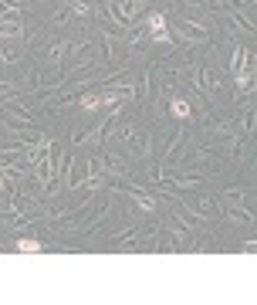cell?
Returning <instances> with one entry per match:
<instances>
[{
  "mask_svg": "<svg viewBox=\"0 0 257 305\" xmlns=\"http://www.w3.org/2000/svg\"><path fill=\"white\" fill-rule=\"evenodd\" d=\"M149 34H152L159 44H169V31H166V17H163V14H152V17H149Z\"/></svg>",
  "mask_w": 257,
  "mask_h": 305,
  "instance_id": "cell-1",
  "label": "cell"
},
{
  "mask_svg": "<svg viewBox=\"0 0 257 305\" xmlns=\"http://www.w3.org/2000/svg\"><path fill=\"white\" fill-rule=\"evenodd\" d=\"M115 98H119V95H85L78 105H81V109H98V105H112Z\"/></svg>",
  "mask_w": 257,
  "mask_h": 305,
  "instance_id": "cell-2",
  "label": "cell"
},
{
  "mask_svg": "<svg viewBox=\"0 0 257 305\" xmlns=\"http://www.w3.org/2000/svg\"><path fill=\"white\" fill-rule=\"evenodd\" d=\"M14 248H17V251H27V254H34V251H41L44 244H41V241H34V237H20Z\"/></svg>",
  "mask_w": 257,
  "mask_h": 305,
  "instance_id": "cell-3",
  "label": "cell"
},
{
  "mask_svg": "<svg viewBox=\"0 0 257 305\" xmlns=\"http://www.w3.org/2000/svg\"><path fill=\"white\" fill-rule=\"evenodd\" d=\"M173 115H176V119H190V105H186L183 98H176V102H173Z\"/></svg>",
  "mask_w": 257,
  "mask_h": 305,
  "instance_id": "cell-4",
  "label": "cell"
},
{
  "mask_svg": "<svg viewBox=\"0 0 257 305\" xmlns=\"http://www.w3.org/2000/svg\"><path fill=\"white\" fill-rule=\"evenodd\" d=\"M14 34H20V24H14V20H3V24H0V38H14Z\"/></svg>",
  "mask_w": 257,
  "mask_h": 305,
  "instance_id": "cell-5",
  "label": "cell"
},
{
  "mask_svg": "<svg viewBox=\"0 0 257 305\" xmlns=\"http://www.w3.org/2000/svg\"><path fill=\"white\" fill-rule=\"evenodd\" d=\"M135 204H139L142 210H152V200H149V197H135Z\"/></svg>",
  "mask_w": 257,
  "mask_h": 305,
  "instance_id": "cell-6",
  "label": "cell"
},
{
  "mask_svg": "<svg viewBox=\"0 0 257 305\" xmlns=\"http://www.w3.org/2000/svg\"><path fill=\"white\" fill-rule=\"evenodd\" d=\"M244 251H251V254H257V241H247V244H244Z\"/></svg>",
  "mask_w": 257,
  "mask_h": 305,
  "instance_id": "cell-7",
  "label": "cell"
}]
</instances>
